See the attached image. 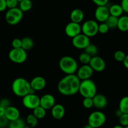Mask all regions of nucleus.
I'll return each instance as SVG.
<instances>
[{
  "label": "nucleus",
  "mask_w": 128,
  "mask_h": 128,
  "mask_svg": "<svg viewBox=\"0 0 128 128\" xmlns=\"http://www.w3.org/2000/svg\"><path fill=\"white\" fill-rule=\"evenodd\" d=\"M81 80L76 74L66 75L58 84V90L64 96H73L79 91Z\"/></svg>",
  "instance_id": "f257e3e1"
},
{
  "label": "nucleus",
  "mask_w": 128,
  "mask_h": 128,
  "mask_svg": "<svg viewBox=\"0 0 128 128\" xmlns=\"http://www.w3.org/2000/svg\"><path fill=\"white\" fill-rule=\"evenodd\" d=\"M11 89L16 96L22 97L29 94H34L35 91L30 86V82L23 78H18L15 79L11 85Z\"/></svg>",
  "instance_id": "f03ea898"
},
{
  "label": "nucleus",
  "mask_w": 128,
  "mask_h": 128,
  "mask_svg": "<svg viewBox=\"0 0 128 128\" xmlns=\"http://www.w3.org/2000/svg\"><path fill=\"white\" fill-rule=\"evenodd\" d=\"M60 68L66 75L74 74L78 69V64L74 58L70 56H64L59 61Z\"/></svg>",
  "instance_id": "7ed1b4c3"
},
{
  "label": "nucleus",
  "mask_w": 128,
  "mask_h": 128,
  "mask_svg": "<svg viewBox=\"0 0 128 128\" xmlns=\"http://www.w3.org/2000/svg\"><path fill=\"white\" fill-rule=\"evenodd\" d=\"M78 92L84 98H92L97 94L96 83L90 79L81 81Z\"/></svg>",
  "instance_id": "20e7f679"
},
{
  "label": "nucleus",
  "mask_w": 128,
  "mask_h": 128,
  "mask_svg": "<svg viewBox=\"0 0 128 128\" xmlns=\"http://www.w3.org/2000/svg\"><path fill=\"white\" fill-rule=\"evenodd\" d=\"M106 121V116L101 111H95L91 112L88 117V124L94 128H99L103 126Z\"/></svg>",
  "instance_id": "39448f33"
},
{
  "label": "nucleus",
  "mask_w": 128,
  "mask_h": 128,
  "mask_svg": "<svg viewBox=\"0 0 128 128\" xmlns=\"http://www.w3.org/2000/svg\"><path fill=\"white\" fill-rule=\"evenodd\" d=\"M23 18V12L18 7L9 9L5 14V20L10 25H16Z\"/></svg>",
  "instance_id": "423d86ee"
},
{
  "label": "nucleus",
  "mask_w": 128,
  "mask_h": 128,
  "mask_svg": "<svg viewBox=\"0 0 128 128\" xmlns=\"http://www.w3.org/2000/svg\"><path fill=\"white\" fill-rule=\"evenodd\" d=\"M98 26L99 24L95 20H87L81 26V32L88 37H93L98 33Z\"/></svg>",
  "instance_id": "0eeeda50"
},
{
  "label": "nucleus",
  "mask_w": 128,
  "mask_h": 128,
  "mask_svg": "<svg viewBox=\"0 0 128 128\" xmlns=\"http://www.w3.org/2000/svg\"><path fill=\"white\" fill-rule=\"evenodd\" d=\"M8 56L10 60L12 62L16 64L23 63L27 60V52L23 49L20 48H12L9 52Z\"/></svg>",
  "instance_id": "6e6552de"
},
{
  "label": "nucleus",
  "mask_w": 128,
  "mask_h": 128,
  "mask_svg": "<svg viewBox=\"0 0 128 128\" xmlns=\"http://www.w3.org/2000/svg\"><path fill=\"white\" fill-rule=\"evenodd\" d=\"M40 98L35 94H29L24 96L22 100V103L26 108L32 110L40 106Z\"/></svg>",
  "instance_id": "1a4fd4ad"
},
{
  "label": "nucleus",
  "mask_w": 128,
  "mask_h": 128,
  "mask_svg": "<svg viewBox=\"0 0 128 128\" xmlns=\"http://www.w3.org/2000/svg\"><path fill=\"white\" fill-rule=\"evenodd\" d=\"M90 43V38L82 33L72 38V44L74 47L79 50H84Z\"/></svg>",
  "instance_id": "9d476101"
},
{
  "label": "nucleus",
  "mask_w": 128,
  "mask_h": 128,
  "mask_svg": "<svg viewBox=\"0 0 128 128\" xmlns=\"http://www.w3.org/2000/svg\"><path fill=\"white\" fill-rule=\"evenodd\" d=\"M65 33L68 37L73 38L76 36L81 34V26L80 24L76 22H70L66 24L65 27Z\"/></svg>",
  "instance_id": "9b49d317"
},
{
  "label": "nucleus",
  "mask_w": 128,
  "mask_h": 128,
  "mask_svg": "<svg viewBox=\"0 0 128 128\" xmlns=\"http://www.w3.org/2000/svg\"><path fill=\"white\" fill-rule=\"evenodd\" d=\"M110 16L109 12V8L106 6H98L94 12L95 19L97 22H105L109 16Z\"/></svg>",
  "instance_id": "f8f14e48"
},
{
  "label": "nucleus",
  "mask_w": 128,
  "mask_h": 128,
  "mask_svg": "<svg viewBox=\"0 0 128 128\" xmlns=\"http://www.w3.org/2000/svg\"><path fill=\"white\" fill-rule=\"evenodd\" d=\"M89 65L91 66L94 71L96 72H102L106 68V62L104 59L98 56L91 58Z\"/></svg>",
  "instance_id": "ddd939ff"
},
{
  "label": "nucleus",
  "mask_w": 128,
  "mask_h": 128,
  "mask_svg": "<svg viewBox=\"0 0 128 128\" xmlns=\"http://www.w3.org/2000/svg\"><path fill=\"white\" fill-rule=\"evenodd\" d=\"M76 76L81 81L88 80L93 74L94 71L89 64H82L77 70Z\"/></svg>",
  "instance_id": "4468645a"
},
{
  "label": "nucleus",
  "mask_w": 128,
  "mask_h": 128,
  "mask_svg": "<svg viewBox=\"0 0 128 128\" xmlns=\"http://www.w3.org/2000/svg\"><path fill=\"white\" fill-rule=\"evenodd\" d=\"M55 104L56 100L54 96L51 94H45L40 98V106L44 110H50L54 106Z\"/></svg>",
  "instance_id": "2eb2a0df"
},
{
  "label": "nucleus",
  "mask_w": 128,
  "mask_h": 128,
  "mask_svg": "<svg viewBox=\"0 0 128 128\" xmlns=\"http://www.w3.org/2000/svg\"><path fill=\"white\" fill-rule=\"evenodd\" d=\"M31 88L34 91H41L46 86V81L42 76H36L30 81Z\"/></svg>",
  "instance_id": "dca6fc26"
},
{
  "label": "nucleus",
  "mask_w": 128,
  "mask_h": 128,
  "mask_svg": "<svg viewBox=\"0 0 128 128\" xmlns=\"http://www.w3.org/2000/svg\"><path fill=\"white\" fill-rule=\"evenodd\" d=\"M93 106L98 110L104 109L108 104V100L106 96L102 94H96L92 98Z\"/></svg>",
  "instance_id": "f3484780"
},
{
  "label": "nucleus",
  "mask_w": 128,
  "mask_h": 128,
  "mask_svg": "<svg viewBox=\"0 0 128 128\" xmlns=\"http://www.w3.org/2000/svg\"><path fill=\"white\" fill-rule=\"evenodd\" d=\"M4 116L9 121H12L20 118V112L17 108L10 106L5 110Z\"/></svg>",
  "instance_id": "a211bd4d"
},
{
  "label": "nucleus",
  "mask_w": 128,
  "mask_h": 128,
  "mask_svg": "<svg viewBox=\"0 0 128 128\" xmlns=\"http://www.w3.org/2000/svg\"><path fill=\"white\" fill-rule=\"evenodd\" d=\"M51 116L55 120H61L65 115V108L61 104H55L51 109Z\"/></svg>",
  "instance_id": "6ab92c4d"
},
{
  "label": "nucleus",
  "mask_w": 128,
  "mask_h": 128,
  "mask_svg": "<svg viewBox=\"0 0 128 128\" xmlns=\"http://www.w3.org/2000/svg\"><path fill=\"white\" fill-rule=\"evenodd\" d=\"M84 18V13L81 9L76 8L72 10L70 14V19L71 22L80 24Z\"/></svg>",
  "instance_id": "aec40b11"
},
{
  "label": "nucleus",
  "mask_w": 128,
  "mask_h": 128,
  "mask_svg": "<svg viewBox=\"0 0 128 128\" xmlns=\"http://www.w3.org/2000/svg\"><path fill=\"white\" fill-rule=\"evenodd\" d=\"M109 12L111 16L120 18V16H122L124 11L121 5L118 4H114L109 8Z\"/></svg>",
  "instance_id": "412c9836"
},
{
  "label": "nucleus",
  "mask_w": 128,
  "mask_h": 128,
  "mask_svg": "<svg viewBox=\"0 0 128 128\" xmlns=\"http://www.w3.org/2000/svg\"><path fill=\"white\" fill-rule=\"evenodd\" d=\"M117 28L122 32H126L128 31V16L122 15L118 18Z\"/></svg>",
  "instance_id": "4be33fe9"
},
{
  "label": "nucleus",
  "mask_w": 128,
  "mask_h": 128,
  "mask_svg": "<svg viewBox=\"0 0 128 128\" xmlns=\"http://www.w3.org/2000/svg\"><path fill=\"white\" fill-rule=\"evenodd\" d=\"M34 46V41L31 38L25 37L21 39V48L26 51L31 50Z\"/></svg>",
  "instance_id": "5701e85b"
},
{
  "label": "nucleus",
  "mask_w": 128,
  "mask_h": 128,
  "mask_svg": "<svg viewBox=\"0 0 128 128\" xmlns=\"http://www.w3.org/2000/svg\"><path fill=\"white\" fill-rule=\"evenodd\" d=\"M26 125V121L23 119L20 118L14 121H10L9 122L8 128H24Z\"/></svg>",
  "instance_id": "b1692460"
},
{
  "label": "nucleus",
  "mask_w": 128,
  "mask_h": 128,
  "mask_svg": "<svg viewBox=\"0 0 128 128\" xmlns=\"http://www.w3.org/2000/svg\"><path fill=\"white\" fill-rule=\"evenodd\" d=\"M84 52L87 53L88 54L90 55L91 58L94 56H98V48L94 44L90 43L86 48L84 50Z\"/></svg>",
  "instance_id": "393cba45"
},
{
  "label": "nucleus",
  "mask_w": 128,
  "mask_h": 128,
  "mask_svg": "<svg viewBox=\"0 0 128 128\" xmlns=\"http://www.w3.org/2000/svg\"><path fill=\"white\" fill-rule=\"evenodd\" d=\"M32 6V2L31 0H22L19 2V8L22 12H27L29 11Z\"/></svg>",
  "instance_id": "a878e982"
},
{
  "label": "nucleus",
  "mask_w": 128,
  "mask_h": 128,
  "mask_svg": "<svg viewBox=\"0 0 128 128\" xmlns=\"http://www.w3.org/2000/svg\"><path fill=\"white\" fill-rule=\"evenodd\" d=\"M34 116L38 119V120H41L43 119L46 115V110H44L43 108L39 106L33 110L32 112Z\"/></svg>",
  "instance_id": "bb28decb"
},
{
  "label": "nucleus",
  "mask_w": 128,
  "mask_h": 128,
  "mask_svg": "<svg viewBox=\"0 0 128 128\" xmlns=\"http://www.w3.org/2000/svg\"><path fill=\"white\" fill-rule=\"evenodd\" d=\"M119 110L122 114L128 113V96H124L121 99L119 103Z\"/></svg>",
  "instance_id": "cd10ccee"
},
{
  "label": "nucleus",
  "mask_w": 128,
  "mask_h": 128,
  "mask_svg": "<svg viewBox=\"0 0 128 128\" xmlns=\"http://www.w3.org/2000/svg\"><path fill=\"white\" fill-rule=\"evenodd\" d=\"M118 22V18L114 17L110 15L106 21V24L108 25L109 28L110 29H115L117 28Z\"/></svg>",
  "instance_id": "c85d7f7f"
},
{
  "label": "nucleus",
  "mask_w": 128,
  "mask_h": 128,
  "mask_svg": "<svg viewBox=\"0 0 128 128\" xmlns=\"http://www.w3.org/2000/svg\"><path fill=\"white\" fill-rule=\"evenodd\" d=\"M26 123L31 128H34L38 124V120L33 115V114H30L26 117Z\"/></svg>",
  "instance_id": "c756f323"
},
{
  "label": "nucleus",
  "mask_w": 128,
  "mask_h": 128,
  "mask_svg": "<svg viewBox=\"0 0 128 128\" xmlns=\"http://www.w3.org/2000/svg\"><path fill=\"white\" fill-rule=\"evenodd\" d=\"M91 60V57L85 52H82L79 56V60L82 64H89L90 61Z\"/></svg>",
  "instance_id": "7c9ffc66"
},
{
  "label": "nucleus",
  "mask_w": 128,
  "mask_h": 128,
  "mask_svg": "<svg viewBox=\"0 0 128 128\" xmlns=\"http://www.w3.org/2000/svg\"><path fill=\"white\" fill-rule=\"evenodd\" d=\"M126 56V54L124 51H121V50H118L114 54V58L118 62H122Z\"/></svg>",
  "instance_id": "2f4dec72"
},
{
  "label": "nucleus",
  "mask_w": 128,
  "mask_h": 128,
  "mask_svg": "<svg viewBox=\"0 0 128 128\" xmlns=\"http://www.w3.org/2000/svg\"><path fill=\"white\" fill-rule=\"evenodd\" d=\"M119 121L120 125L124 128L128 126V113L122 114V115L119 118Z\"/></svg>",
  "instance_id": "473e14b6"
},
{
  "label": "nucleus",
  "mask_w": 128,
  "mask_h": 128,
  "mask_svg": "<svg viewBox=\"0 0 128 128\" xmlns=\"http://www.w3.org/2000/svg\"><path fill=\"white\" fill-rule=\"evenodd\" d=\"M82 106L86 109H90L93 107L92 98H84L83 101H82Z\"/></svg>",
  "instance_id": "72a5a7b5"
},
{
  "label": "nucleus",
  "mask_w": 128,
  "mask_h": 128,
  "mask_svg": "<svg viewBox=\"0 0 128 128\" xmlns=\"http://www.w3.org/2000/svg\"><path fill=\"white\" fill-rule=\"evenodd\" d=\"M110 30V28L106 22H101L98 26V32L101 34H106Z\"/></svg>",
  "instance_id": "f704fd0d"
},
{
  "label": "nucleus",
  "mask_w": 128,
  "mask_h": 128,
  "mask_svg": "<svg viewBox=\"0 0 128 128\" xmlns=\"http://www.w3.org/2000/svg\"><path fill=\"white\" fill-rule=\"evenodd\" d=\"M6 7L8 9H12L18 7L19 2L17 0H6Z\"/></svg>",
  "instance_id": "c9c22d12"
},
{
  "label": "nucleus",
  "mask_w": 128,
  "mask_h": 128,
  "mask_svg": "<svg viewBox=\"0 0 128 128\" xmlns=\"http://www.w3.org/2000/svg\"><path fill=\"white\" fill-rule=\"evenodd\" d=\"M11 106V101L8 98H3L0 100V107H2L3 108L6 109L9 106Z\"/></svg>",
  "instance_id": "e433bc0d"
},
{
  "label": "nucleus",
  "mask_w": 128,
  "mask_h": 128,
  "mask_svg": "<svg viewBox=\"0 0 128 128\" xmlns=\"http://www.w3.org/2000/svg\"><path fill=\"white\" fill-rule=\"evenodd\" d=\"M10 121L4 116H0V128H5L8 126Z\"/></svg>",
  "instance_id": "4c0bfd02"
},
{
  "label": "nucleus",
  "mask_w": 128,
  "mask_h": 128,
  "mask_svg": "<svg viewBox=\"0 0 128 128\" xmlns=\"http://www.w3.org/2000/svg\"><path fill=\"white\" fill-rule=\"evenodd\" d=\"M12 48H21V39L14 38L11 42Z\"/></svg>",
  "instance_id": "58836bf2"
},
{
  "label": "nucleus",
  "mask_w": 128,
  "mask_h": 128,
  "mask_svg": "<svg viewBox=\"0 0 128 128\" xmlns=\"http://www.w3.org/2000/svg\"><path fill=\"white\" fill-rule=\"evenodd\" d=\"M92 1L97 5V6H106L108 3L109 0H92Z\"/></svg>",
  "instance_id": "ea45409f"
},
{
  "label": "nucleus",
  "mask_w": 128,
  "mask_h": 128,
  "mask_svg": "<svg viewBox=\"0 0 128 128\" xmlns=\"http://www.w3.org/2000/svg\"><path fill=\"white\" fill-rule=\"evenodd\" d=\"M120 5L122 7L124 12L128 14V0H121Z\"/></svg>",
  "instance_id": "a19ab883"
},
{
  "label": "nucleus",
  "mask_w": 128,
  "mask_h": 128,
  "mask_svg": "<svg viewBox=\"0 0 128 128\" xmlns=\"http://www.w3.org/2000/svg\"><path fill=\"white\" fill-rule=\"evenodd\" d=\"M6 0H0V12L5 11L6 10Z\"/></svg>",
  "instance_id": "79ce46f5"
},
{
  "label": "nucleus",
  "mask_w": 128,
  "mask_h": 128,
  "mask_svg": "<svg viewBox=\"0 0 128 128\" xmlns=\"http://www.w3.org/2000/svg\"><path fill=\"white\" fill-rule=\"evenodd\" d=\"M122 62H123L124 66L127 70H128V54L126 55L124 60V61H122Z\"/></svg>",
  "instance_id": "37998d69"
},
{
  "label": "nucleus",
  "mask_w": 128,
  "mask_h": 128,
  "mask_svg": "<svg viewBox=\"0 0 128 128\" xmlns=\"http://www.w3.org/2000/svg\"><path fill=\"white\" fill-rule=\"evenodd\" d=\"M5 110H6V109L3 108L2 107H0V116H4Z\"/></svg>",
  "instance_id": "c03bdc74"
},
{
  "label": "nucleus",
  "mask_w": 128,
  "mask_h": 128,
  "mask_svg": "<svg viewBox=\"0 0 128 128\" xmlns=\"http://www.w3.org/2000/svg\"><path fill=\"white\" fill-rule=\"evenodd\" d=\"M115 114H116V116H117V117H118V118H120V116H121V115H122V112H121V111H120V110H118L117 111H116V112H115Z\"/></svg>",
  "instance_id": "a18cd8bd"
},
{
  "label": "nucleus",
  "mask_w": 128,
  "mask_h": 128,
  "mask_svg": "<svg viewBox=\"0 0 128 128\" xmlns=\"http://www.w3.org/2000/svg\"><path fill=\"white\" fill-rule=\"evenodd\" d=\"M112 128H124L123 126H121V125L119 124V125H116V126H114Z\"/></svg>",
  "instance_id": "49530a36"
},
{
  "label": "nucleus",
  "mask_w": 128,
  "mask_h": 128,
  "mask_svg": "<svg viewBox=\"0 0 128 128\" xmlns=\"http://www.w3.org/2000/svg\"><path fill=\"white\" fill-rule=\"evenodd\" d=\"M82 128H92V126H91L90 124H88L85 125V126H84Z\"/></svg>",
  "instance_id": "de8ad7c7"
},
{
  "label": "nucleus",
  "mask_w": 128,
  "mask_h": 128,
  "mask_svg": "<svg viewBox=\"0 0 128 128\" xmlns=\"http://www.w3.org/2000/svg\"><path fill=\"white\" fill-rule=\"evenodd\" d=\"M24 128H31L30 127V126H28V124H26V126H25L24 127Z\"/></svg>",
  "instance_id": "09e8293b"
},
{
  "label": "nucleus",
  "mask_w": 128,
  "mask_h": 128,
  "mask_svg": "<svg viewBox=\"0 0 128 128\" xmlns=\"http://www.w3.org/2000/svg\"><path fill=\"white\" fill-rule=\"evenodd\" d=\"M18 1V2H20V1H22V0H17Z\"/></svg>",
  "instance_id": "8fccbe9b"
},
{
  "label": "nucleus",
  "mask_w": 128,
  "mask_h": 128,
  "mask_svg": "<svg viewBox=\"0 0 128 128\" xmlns=\"http://www.w3.org/2000/svg\"><path fill=\"white\" fill-rule=\"evenodd\" d=\"M124 128H128V126H126V127H124Z\"/></svg>",
  "instance_id": "3c124183"
}]
</instances>
